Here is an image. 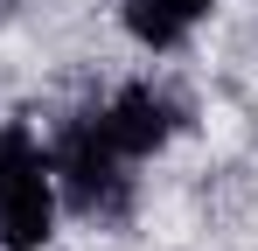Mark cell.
<instances>
[{
  "mask_svg": "<svg viewBox=\"0 0 258 251\" xmlns=\"http://www.w3.org/2000/svg\"><path fill=\"white\" fill-rule=\"evenodd\" d=\"M56 237V167L21 119L0 126V251H42Z\"/></svg>",
  "mask_w": 258,
  "mask_h": 251,
  "instance_id": "7a4b0ae2",
  "label": "cell"
},
{
  "mask_svg": "<svg viewBox=\"0 0 258 251\" xmlns=\"http://www.w3.org/2000/svg\"><path fill=\"white\" fill-rule=\"evenodd\" d=\"M49 167H56V189L77 216H98V223H126L133 216V174L126 154L112 147V133L98 112H77V119L56 133L49 147Z\"/></svg>",
  "mask_w": 258,
  "mask_h": 251,
  "instance_id": "6da1fadb",
  "label": "cell"
},
{
  "mask_svg": "<svg viewBox=\"0 0 258 251\" xmlns=\"http://www.w3.org/2000/svg\"><path fill=\"white\" fill-rule=\"evenodd\" d=\"M174 7H181V14H188V21H203V14H210L216 0H174Z\"/></svg>",
  "mask_w": 258,
  "mask_h": 251,
  "instance_id": "5b68a950",
  "label": "cell"
},
{
  "mask_svg": "<svg viewBox=\"0 0 258 251\" xmlns=\"http://www.w3.org/2000/svg\"><path fill=\"white\" fill-rule=\"evenodd\" d=\"M119 21H126V35L140 42V49H154V56H168V49H181V35L196 28L174 0H126L119 7Z\"/></svg>",
  "mask_w": 258,
  "mask_h": 251,
  "instance_id": "277c9868",
  "label": "cell"
},
{
  "mask_svg": "<svg viewBox=\"0 0 258 251\" xmlns=\"http://www.w3.org/2000/svg\"><path fill=\"white\" fill-rule=\"evenodd\" d=\"M105 133H112V147L126 154V161H147V154H161L174 133L188 126V105L174 98L168 84H119L112 98H105Z\"/></svg>",
  "mask_w": 258,
  "mask_h": 251,
  "instance_id": "3957f363",
  "label": "cell"
}]
</instances>
